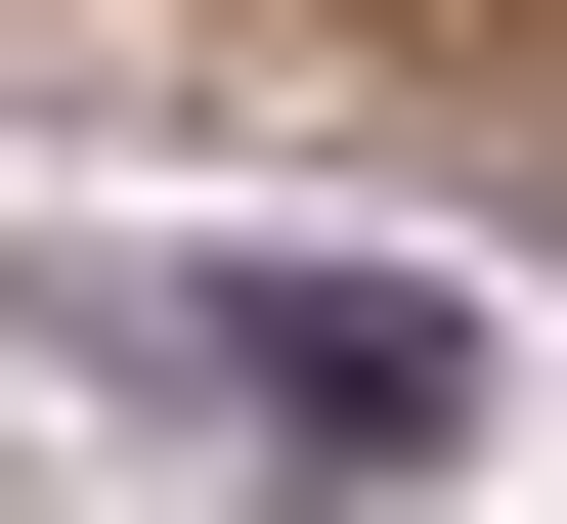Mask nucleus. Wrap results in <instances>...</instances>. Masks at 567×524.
<instances>
[{
  "label": "nucleus",
  "instance_id": "obj_1",
  "mask_svg": "<svg viewBox=\"0 0 567 524\" xmlns=\"http://www.w3.org/2000/svg\"><path fill=\"white\" fill-rule=\"evenodd\" d=\"M175 350H218V393H262V438H306V481H436V438H481V306H393V263H218V306H175Z\"/></svg>",
  "mask_w": 567,
  "mask_h": 524
}]
</instances>
